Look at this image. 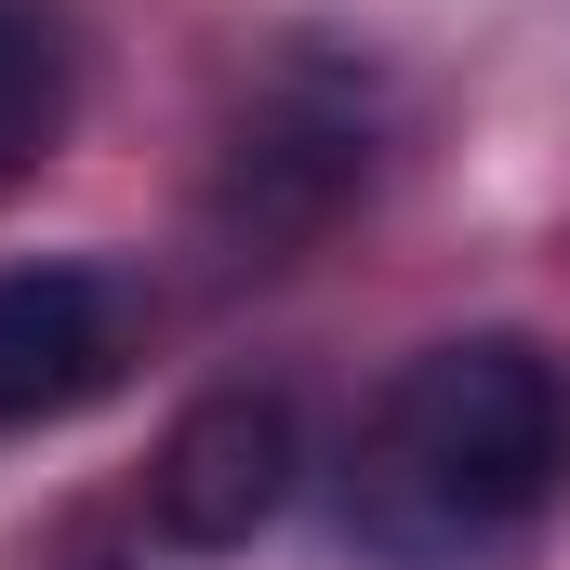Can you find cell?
Returning a JSON list of instances; mask_svg holds the SVG:
<instances>
[{"label": "cell", "instance_id": "3957f363", "mask_svg": "<svg viewBox=\"0 0 570 570\" xmlns=\"http://www.w3.org/2000/svg\"><path fill=\"white\" fill-rule=\"evenodd\" d=\"M134 358V305L107 266H0V438L67 425L80 399H107Z\"/></svg>", "mask_w": 570, "mask_h": 570}, {"label": "cell", "instance_id": "277c9868", "mask_svg": "<svg viewBox=\"0 0 570 570\" xmlns=\"http://www.w3.org/2000/svg\"><path fill=\"white\" fill-rule=\"evenodd\" d=\"M67 107H80V27L53 0H0V186L67 146Z\"/></svg>", "mask_w": 570, "mask_h": 570}, {"label": "cell", "instance_id": "7a4b0ae2", "mask_svg": "<svg viewBox=\"0 0 570 570\" xmlns=\"http://www.w3.org/2000/svg\"><path fill=\"white\" fill-rule=\"evenodd\" d=\"M292 478H305V412H292L279 385H213V399H186L173 438H159L146 518H159V544H186V558H239V544L292 504Z\"/></svg>", "mask_w": 570, "mask_h": 570}, {"label": "cell", "instance_id": "6da1fadb", "mask_svg": "<svg viewBox=\"0 0 570 570\" xmlns=\"http://www.w3.org/2000/svg\"><path fill=\"white\" fill-rule=\"evenodd\" d=\"M570 478V372L531 332L425 345L345 451V544L372 570H478L504 558Z\"/></svg>", "mask_w": 570, "mask_h": 570}]
</instances>
